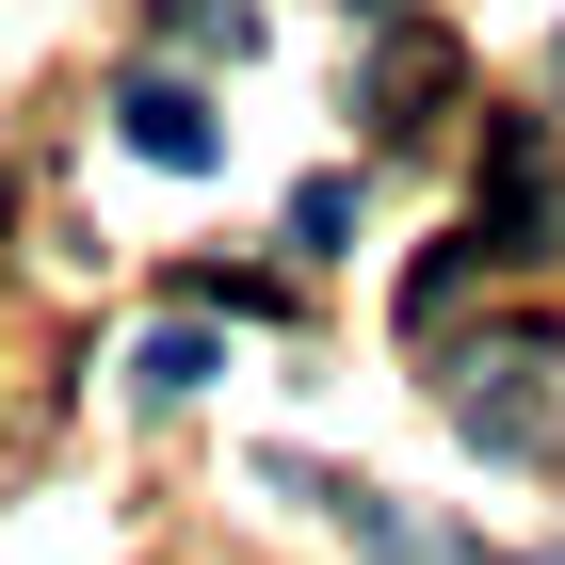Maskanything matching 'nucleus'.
<instances>
[{"label":"nucleus","instance_id":"nucleus-6","mask_svg":"<svg viewBox=\"0 0 565 565\" xmlns=\"http://www.w3.org/2000/svg\"><path fill=\"white\" fill-rule=\"evenodd\" d=\"M340 226H355V178H307V194H291V243H307V259H340Z\"/></svg>","mask_w":565,"mask_h":565},{"label":"nucleus","instance_id":"nucleus-1","mask_svg":"<svg viewBox=\"0 0 565 565\" xmlns=\"http://www.w3.org/2000/svg\"><path fill=\"white\" fill-rule=\"evenodd\" d=\"M533 372H550V355H533V340H501V355H469V388H452V420H469L484 452H518V469L550 452V404H533Z\"/></svg>","mask_w":565,"mask_h":565},{"label":"nucleus","instance_id":"nucleus-4","mask_svg":"<svg viewBox=\"0 0 565 565\" xmlns=\"http://www.w3.org/2000/svg\"><path fill=\"white\" fill-rule=\"evenodd\" d=\"M211 372H226V340H211V323H162V340L130 355V388H146V404H194Z\"/></svg>","mask_w":565,"mask_h":565},{"label":"nucleus","instance_id":"nucleus-3","mask_svg":"<svg viewBox=\"0 0 565 565\" xmlns=\"http://www.w3.org/2000/svg\"><path fill=\"white\" fill-rule=\"evenodd\" d=\"M436 97H452V49H436V33H388V65H372V130H436Z\"/></svg>","mask_w":565,"mask_h":565},{"label":"nucleus","instance_id":"nucleus-2","mask_svg":"<svg viewBox=\"0 0 565 565\" xmlns=\"http://www.w3.org/2000/svg\"><path fill=\"white\" fill-rule=\"evenodd\" d=\"M114 130H130V146H146L162 178H211V162H226V114H211L194 82H162V65H146V82L114 97Z\"/></svg>","mask_w":565,"mask_h":565},{"label":"nucleus","instance_id":"nucleus-5","mask_svg":"<svg viewBox=\"0 0 565 565\" xmlns=\"http://www.w3.org/2000/svg\"><path fill=\"white\" fill-rule=\"evenodd\" d=\"M178 49H259V0H162Z\"/></svg>","mask_w":565,"mask_h":565}]
</instances>
